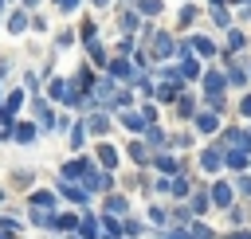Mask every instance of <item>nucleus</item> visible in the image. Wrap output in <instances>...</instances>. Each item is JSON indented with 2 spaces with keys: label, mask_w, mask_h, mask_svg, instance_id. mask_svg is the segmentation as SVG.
<instances>
[{
  "label": "nucleus",
  "mask_w": 251,
  "mask_h": 239,
  "mask_svg": "<svg viewBox=\"0 0 251 239\" xmlns=\"http://www.w3.org/2000/svg\"><path fill=\"white\" fill-rule=\"evenodd\" d=\"M200 165H204L208 172H216V168L224 165V149H204V157H200Z\"/></svg>",
  "instance_id": "nucleus-1"
},
{
  "label": "nucleus",
  "mask_w": 251,
  "mask_h": 239,
  "mask_svg": "<svg viewBox=\"0 0 251 239\" xmlns=\"http://www.w3.org/2000/svg\"><path fill=\"white\" fill-rule=\"evenodd\" d=\"M98 161H102L106 168H114V165H118V149H114V145H98Z\"/></svg>",
  "instance_id": "nucleus-2"
},
{
  "label": "nucleus",
  "mask_w": 251,
  "mask_h": 239,
  "mask_svg": "<svg viewBox=\"0 0 251 239\" xmlns=\"http://www.w3.org/2000/svg\"><path fill=\"white\" fill-rule=\"evenodd\" d=\"M212 200H216V204H220V208H227V204H231V188H227V184H224V180H220V184H216V188H212Z\"/></svg>",
  "instance_id": "nucleus-3"
},
{
  "label": "nucleus",
  "mask_w": 251,
  "mask_h": 239,
  "mask_svg": "<svg viewBox=\"0 0 251 239\" xmlns=\"http://www.w3.org/2000/svg\"><path fill=\"white\" fill-rule=\"evenodd\" d=\"M8 31H12V35H20V31H27V12H16V16L8 20Z\"/></svg>",
  "instance_id": "nucleus-4"
},
{
  "label": "nucleus",
  "mask_w": 251,
  "mask_h": 239,
  "mask_svg": "<svg viewBox=\"0 0 251 239\" xmlns=\"http://www.w3.org/2000/svg\"><path fill=\"white\" fill-rule=\"evenodd\" d=\"M196 129H200V133H212V129H216V114H200V118H196Z\"/></svg>",
  "instance_id": "nucleus-5"
},
{
  "label": "nucleus",
  "mask_w": 251,
  "mask_h": 239,
  "mask_svg": "<svg viewBox=\"0 0 251 239\" xmlns=\"http://www.w3.org/2000/svg\"><path fill=\"white\" fill-rule=\"evenodd\" d=\"M129 157H133L137 165H145V161H149V153H145V145H141V141H133V145H129Z\"/></svg>",
  "instance_id": "nucleus-6"
},
{
  "label": "nucleus",
  "mask_w": 251,
  "mask_h": 239,
  "mask_svg": "<svg viewBox=\"0 0 251 239\" xmlns=\"http://www.w3.org/2000/svg\"><path fill=\"white\" fill-rule=\"evenodd\" d=\"M122 125H129V129H141V125H145V118H141V114H122Z\"/></svg>",
  "instance_id": "nucleus-7"
},
{
  "label": "nucleus",
  "mask_w": 251,
  "mask_h": 239,
  "mask_svg": "<svg viewBox=\"0 0 251 239\" xmlns=\"http://www.w3.org/2000/svg\"><path fill=\"white\" fill-rule=\"evenodd\" d=\"M86 125H90V133H106V125H110V121H106L102 114H94V118H90Z\"/></svg>",
  "instance_id": "nucleus-8"
},
{
  "label": "nucleus",
  "mask_w": 251,
  "mask_h": 239,
  "mask_svg": "<svg viewBox=\"0 0 251 239\" xmlns=\"http://www.w3.org/2000/svg\"><path fill=\"white\" fill-rule=\"evenodd\" d=\"M137 27V12H122V31H133Z\"/></svg>",
  "instance_id": "nucleus-9"
},
{
  "label": "nucleus",
  "mask_w": 251,
  "mask_h": 239,
  "mask_svg": "<svg viewBox=\"0 0 251 239\" xmlns=\"http://www.w3.org/2000/svg\"><path fill=\"white\" fill-rule=\"evenodd\" d=\"M16 137H20L24 145H27V141H35V125H20V129H16Z\"/></svg>",
  "instance_id": "nucleus-10"
},
{
  "label": "nucleus",
  "mask_w": 251,
  "mask_h": 239,
  "mask_svg": "<svg viewBox=\"0 0 251 239\" xmlns=\"http://www.w3.org/2000/svg\"><path fill=\"white\" fill-rule=\"evenodd\" d=\"M82 39L94 43V20H82Z\"/></svg>",
  "instance_id": "nucleus-11"
},
{
  "label": "nucleus",
  "mask_w": 251,
  "mask_h": 239,
  "mask_svg": "<svg viewBox=\"0 0 251 239\" xmlns=\"http://www.w3.org/2000/svg\"><path fill=\"white\" fill-rule=\"evenodd\" d=\"M122 208H126L122 196H110V200H106V212H122Z\"/></svg>",
  "instance_id": "nucleus-12"
},
{
  "label": "nucleus",
  "mask_w": 251,
  "mask_h": 239,
  "mask_svg": "<svg viewBox=\"0 0 251 239\" xmlns=\"http://www.w3.org/2000/svg\"><path fill=\"white\" fill-rule=\"evenodd\" d=\"M82 235H86V239H98V223L86 219V223H82Z\"/></svg>",
  "instance_id": "nucleus-13"
},
{
  "label": "nucleus",
  "mask_w": 251,
  "mask_h": 239,
  "mask_svg": "<svg viewBox=\"0 0 251 239\" xmlns=\"http://www.w3.org/2000/svg\"><path fill=\"white\" fill-rule=\"evenodd\" d=\"M141 12H149V16L161 12V0H141Z\"/></svg>",
  "instance_id": "nucleus-14"
},
{
  "label": "nucleus",
  "mask_w": 251,
  "mask_h": 239,
  "mask_svg": "<svg viewBox=\"0 0 251 239\" xmlns=\"http://www.w3.org/2000/svg\"><path fill=\"white\" fill-rule=\"evenodd\" d=\"M157 98H165V102H169V98H176V86H173V82H169V86H161V90H157Z\"/></svg>",
  "instance_id": "nucleus-15"
},
{
  "label": "nucleus",
  "mask_w": 251,
  "mask_h": 239,
  "mask_svg": "<svg viewBox=\"0 0 251 239\" xmlns=\"http://www.w3.org/2000/svg\"><path fill=\"white\" fill-rule=\"evenodd\" d=\"M157 168H165V172H173V168H176V161H173V157H157Z\"/></svg>",
  "instance_id": "nucleus-16"
},
{
  "label": "nucleus",
  "mask_w": 251,
  "mask_h": 239,
  "mask_svg": "<svg viewBox=\"0 0 251 239\" xmlns=\"http://www.w3.org/2000/svg\"><path fill=\"white\" fill-rule=\"evenodd\" d=\"M31 204H39V208H51V196H47V192H35V196H31Z\"/></svg>",
  "instance_id": "nucleus-17"
},
{
  "label": "nucleus",
  "mask_w": 251,
  "mask_h": 239,
  "mask_svg": "<svg viewBox=\"0 0 251 239\" xmlns=\"http://www.w3.org/2000/svg\"><path fill=\"white\" fill-rule=\"evenodd\" d=\"M188 239H212V231H208V227H200V223H196V227H192V235H188Z\"/></svg>",
  "instance_id": "nucleus-18"
},
{
  "label": "nucleus",
  "mask_w": 251,
  "mask_h": 239,
  "mask_svg": "<svg viewBox=\"0 0 251 239\" xmlns=\"http://www.w3.org/2000/svg\"><path fill=\"white\" fill-rule=\"evenodd\" d=\"M196 51H204V55H216V47H212L208 39H196Z\"/></svg>",
  "instance_id": "nucleus-19"
},
{
  "label": "nucleus",
  "mask_w": 251,
  "mask_h": 239,
  "mask_svg": "<svg viewBox=\"0 0 251 239\" xmlns=\"http://www.w3.org/2000/svg\"><path fill=\"white\" fill-rule=\"evenodd\" d=\"M169 188H173V192H176V196H184V192H188V180H173V184H169Z\"/></svg>",
  "instance_id": "nucleus-20"
},
{
  "label": "nucleus",
  "mask_w": 251,
  "mask_h": 239,
  "mask_svg": "<svg viewBox=\"0 0 251 239\" xmlns=\"http://www.w3.org/2000/svg\"><path fill=\"white\" fill-rule=\"evenodd\" d=\"M149 219L153 223H165V208H149Z\"/></svg>",
  "instance_id": "nucleus-21"
},
{
  "label": "nucleus",
  "mask_w": 251,
  "mask_h": 239,
  "mask_svg": "<svg viewBox=\"0 0 251 239\" xmlns=\"http://www.w3.org/2000/svg\"><path fill=\"white\" fill-rule=\"evenodd\" d=\"M235 184H239V192H243V196H251V176H239Z\"/></svg>",
  "instance_id": "nucleus-22"
},
{
  "label": "nucleus",
  "mask_w": 251,
  "mask_h": 239,
  "mask_svg": "<svg viewBox=\"0 0 251 239\" xmlns=\"http://www.w3.org/2000/svg\"><path fill=\"white\" fill-rule=\"evenodd\" d=\"M55 4H59L63 12H75V4H78V0H55Z\"/></svg>",
  "instance_id": "nucleus-23"
},
{
  "label": "nucleus",
  "mask_w": 251,
  "mask_h": 239,
  "mask_svg": "<svg viewBox=\"0 0 251 239\" xmlns=\"http://www.w3.org/2000/svg\"><path fill=\"white\" fill-rule=\"evenodd\" d=\"M243 114H251V94H247V98H243Z\"/></svg>",
  "instance_id": "nucleus-24"
},
{
  "label": "nucleus",
  "mask_w": 251,
  "mask_h": 239,
  "mask_svg": "<svg viewBox=\"0 0 251 239\" xmlns=\"http://www.w3.org/2000/svg\"><path fill=\"white\" fill-rule=\"evenodd\" d=\"M169 239H188V235H180V231H176V235H169Z\"/></svg>",
  "instance_id": "nucleus-25"
},
{
  "label": "nucleus",
  "mask_w": 251,
  "mask_h": 239,
  "mask_svg": "<svg viewBox=\"0 0 251 239\" xmlns=\"http://www.w3.org/2000/svg\"><path fill=\"white\" fill-rule=\"evenodd\" d=\"M212 4H224V0H212Z\"/></svg>",
  "instance_id": "nucleus-26"
},
{
  "label": "nucleus",
  "mask_w": 251,
  "mask_h": 239,
  "mask_svg": "<svg viewBox=\"0 0 251 239\" xmlns=\"http://www.w3.org/2000/svg\"><path fill=\"white\" fill-rule=\"evenodd\" d=\"M243 4H251V0H243Z\"/></svg>",
  "instance_id": "nucleus-27"
}]
</instances>
